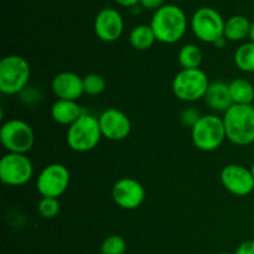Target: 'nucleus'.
Here are the masks:
<instances>
[{"mask_svg": "<svg viewBox=\"0 0 254 254\" xmlns=\"http://www.w3.org/2000/svg\"><path fill=\"white\" fill-rule=\"evenodd\" d=\"M150 26L158 41L163 44H175L185 34L188 20L181 7L168 4L156 10L151 19Z\"/></svg>", "mask_w": 254, "mask_h": 254, "instance_id": "obj_1", "label": "nucleus"}, {"mask_svg": "<svg viewBox=\"0 0 254 254\" xmlns=\"http://www.w3.org/2000/svg\"><path fill=\"white\" fill-rule=\"evenodd\" d=\"M222 118L228 140L240 146L254 143L253 104H233Z\"/></svg>", "mask_w": 254, "mask_h": 254, "instance_id": "obj_2", "label": "nucleus"}, {"mask_svg": "<svg viewBox=\"0 0 254 254\" xmlns=\"http://www.w3.org/2000/svg\"><path fill=\"white\" fill-rule=\"evenodd\" d=\"M98 118L84 112L67 130V145L77 153H87L96 148L102 138Z\"/></svg>", "mask_w": 254, "mask_h": 254, "instance_id": "obj_3", "label": "nucleus"}, {"mask_svg": "<svg viewBox=\"0 0 254 254\" xmlns=\"http://www.w3.org/2000/svg\"><path fill=\"white\" fill-rule=\"evenodd\" d=\"M31 68L26 59L9 55L0 61V92L14 96L24 91L29 83Z\"/></svg>", "mask_w": 254, "mask_h": 254, "instance_id": "obj_4", "label": "nucleus"}, {"mask_svg": "<svg viewBox=\"0 0 254 254\" xmlns=\"http://www.w3.org/2000/svg\"><path fill=\"white\" fill-rule=\"evenodd\" d=\"M193 145L202 151H213L220 148L226 135L223 118L217 114H206L201 116L197 123L191 129Z\"/></svg>", "mask_w": 254, "mask_h": 254, "instance_id": "obj_5", "label": "nucleus"}, {"mask_svg": "<svg viewBox=\"0 0 254 254\" xmlns=\"http://www.w3.org/2000/svg\"><path fill=\"white\" fill-rule=\"evenodd\" d=\"M210 82L201 68L181 69L173 79V92L180 101L196 102L203 99Z\"/></svg>", "mask_w": 254, "mask_h": 254, "instance_id": "obj_6", "label": "nucleus"}, {"mask_svg": "<svg viewBox=\"0 0 254 254\" xmlns=\"http://www.w3.org/2000/svg\"><path fill=\"white\" fill-rule=\"evenodd\" d=\"M0 140L7 153L26 154L35 144L31 126L21 119H10L0 128Z\"/></svg>", "mask_w": 254, "mask_h": 254, "instance_id": "obj_7", "label": "nucleus"}, {"mask_svg": "<svg viewBox=\"0 0 254 254\" xmlns=\"http://www.w3.org/2000/svg\"><path fill=\"white\" fill-rule=\"evenodd\" d=\"M225 22L217 10L201 7L191 19V29L198 40L215 44L221 37H225Z\"/></svg>", "mask_w": 254, "mask_h": 254, "instance_id": "obj_8", "label": "nucleus"}, {"mask_svg": "<svg viewBox=\"0 0 254 254\" xmlns=\"http://www.w3.org/2000/svg\"><path fill=\"white\" fill-rule=\"evenodd\" d=\"M34 175V165L26 154L7 153L0 160V179L9 186H21Z\"/></svg>", "mask_w": 254, "mask_h": 254, "instance_id": "obj_9", "label": "nucleus"}, {"mask_svg": "<svg viewBox=\"0 0 254 254\" xmlns=\"http://www.w3.org/2000/svg\"><path fill=\"white\" fill-rule=\"evenodd\" d=\"M68 169L59 163L50 164L42 169L36 179V189L42 197L59 198L69 185Z\"/></svg>", "mask_w": 254, "mask_h": 254, "instance_id": "obj_10", "label": "nucleus"}, {"mask_svg": "<svg viewBox=\"0 0 254 254\" xmlns=\"http://www.w3.org/2000/svg\"><path fill=\"white\" fill-rule=\"evenodd\" d=\"M221 183L228 192L236 196H247L254 190V176L251 169L238 164H230L222 169Z\"/></svg>", "mask_w": 254, "mask_h": 254, "instance_id": "obj_11", "label": "nucleus"}, {"mask_svg": "<svg viewBox=\"0 0 254 254\" xmlns=\"http://www.w3.org/2000/svg\"><path fill=\"white\" fill-rule=\"evenodd\" d=\"M112 196L119 207L124 210H135L144 202L145 190L135 179L123 178L113 185Z\"/></svg>", "mask_w": 254, "mask_h": 254, "instance_id": "obj_12", "label": "nucleus"}, {"mask_svg": "<svg viewBox=\"0 0 254 254\" xmlns=\"http://www.w3.org/2000/svg\"><path fill=\"white\" fill-rule=\"evenodd\" d=\"M98 122L102 135L109 140H123L131 131V122L129 117L117 108H108L102 112Z\"/></svg>", "mask_w": 254, "mask_h": 254, "instance_id": "obj_13", "label": "nucleus"}, {"mask_svg": "<svg viewBox=\"0 0 254 254\" xmlns=\"http://www.w3.org/2000/svg\"><path fill=\"white\" fill-rule=\"evenodd\" d=\"M123 17L116 9L107 7L101 10L94 20V32L104 42L117 41L123 34Z\"/></svg>", "mask_w": 254, "mask_h": 254, "instance_id": "obj_14", "label": "nucleus"}, {"mask_svg": "<svg viewBox=\"0 0 254 254\" xmlns=\"http://www.w3.org/2000/svg\"><path fill=\"white\" fill-rule=\"evenodd\" d=\"M52 91L59 99L76 101L84 93L83 77L74 72L64 71L56 74L52 79Z\"/></svg>", "mask_w": 254, "mask_h": 254, "instance_id": "obj_15", "label": "nucleus"}, {"mask_svg": "<svg viewBox=\"0 0 254 254\" xmlns=\"http://www.w3.org/2000/svg\"><path fill=\"white\" fill-rule=\"evenodd\" d=\"M203 101L212 111L225 114L233 106L228 83L222 81L210 83L205 97H203Z\"/></svg>", "mask_w": 254, "mask_h": 254, "instance_id": "obj_16", "label": "nucleus"}, {"mask_svg": "<svg viewBox=\"0 0 254 254\" xmlns=\"http://www.w3.org/2000/svg\"><path fill=\"white\" fill-rule=\"evenodd\" d=\"M84 113L76 101L57 99L51 107V117L61 126H71Z\"/></svg>", "mask_w": 254, "mask_h": 254, "instance_id": "obj_17", "label": "nucleus"}, {"mask_svg": "<svg viewBox=\"0 0 254 254\" xmlns=\"http://www.w3.org/2000/svg\"><path fill=\"white\" fill-rule=\"evenodd\" d=\"M251 22L243 15L231 16L225 22V37L227 41H241L250 34Z\"/></svg>", "mask_w": 254, "mask_h": 254, "instance_id": "obj_18", "label": "nucleus"}, {"mask_svg": "<svg viewBox=\"0 0 254 254\" xmlns=\"http://www.w3.org/2000/svg\"><path fill=\"white\" fill-rule=\"evenodd\" d=\"M233 104H253L254 87L245 78H235L228 83Z\"/></svg>", "mask_w": 254, "mask_h": 254, "instance_id": "obj_19", "label": "nucleus"}, {"mask_svg": "<svg viewBox=\"0 0 254 254\" xmlns=\"http://www.w3.org/2000/svg\"><path fill=\"white\" fill-rule=\"evenodd\" d=\"M155 41L158 40L150 25H139L134 27L129 34V42L138 51L149 50Z\"/></svg>", "mask_w": 254, "mask_h": 254, "instance_id": "obj_20", "label": "nucleus"}, {"mask_svg": "<svg viewBox=\"0 0 254 254\" xmlns=\"http://www.w3.org/2000/svg\"><path fill=\"white\" fill-rule=\"evenodd\" d=\"M202 59V51L200 47L193 44H188L181 47L178 55L179 64L184 69L200 68Z\"/></svg>", "mask_w": 254, "mask_h": 254, "instance_id": "obj_21", "label": "nucleus"}, {"mask_svg": "<svg viewBox=\"0 0 254 254\" xmlns=\"http://www.w3.org/2000/svg\"><path fill=\"white\" fill-rule=\"evenodd\" d=\"M235 64L241 71L252 73L254 72V44L253 42H246L241 45L235 52Z\"/></svg>", "mask_w": 254, "mask_h": 254, "instance_id": "obj_22", "label": "nucleus"}, {"mask_svg": "<svg viewBox=\"0 0 254 254\" xmlns=\"http://www.w3.org/2000/svg\"><path fill=\"white\" fill-rule=\"evenodd\" d=\"M107 87V82L103 76L98 73H88L83 77L84 93L88 96H98L103 93Z\"/></svg>", "mask_w": 254, "mask_h": 254, "instance_id": "obj_23", "label": "nucleus"}, {"mask_svg": "<svg viewBox=\"0 0 254 254\" xmlns=\"http://www.w3.org/2000/svg\"><path fill=\"white\" fill-rule=\"evenodd\" d=\"M127 251V242L123 237L112 235L103 241L101 246L102 254H124Z\"/></svg>", "mask_w": 254, "mask_h": 254, "instance_id": "obj_24", "label": "nucleus"}, {"mask_svg": "<svg viewBox=\"0 0 254 254\" xmlns=\"http://www.w3.org/2000/svg\"><path fill=\"white\" fill-rule=\"evenodd\" d=\"M60 208H61V205H60L59 198L55 197H42L37 205L39 213L47 220L56 217L60 212Z\"/></svg>", "mask_w": 254, "mask_h": 254, "instance_id": "obj_25", "label": "nucleus"}, {"mask_svg": "<svg viewBox=\"0 0 254 254\" xmlns=\"http://www.w3.org/2000/svg\"><path fill=\"white\" fill-rule=\"evenodd\" d=\"M200 118V113L197 111H195V109H185L180 116L181 123L186 127H190L191 129L193 128V126L197 123Z\"/></svg>", "mask_w": 254, "mask_h": 254, "instance_id": "obj_26", "label": "nucleus"}, {"mask_svg": "<svg viewBox=\"0 0 254 254\" xmlns=\"http://www.w3.org/2000/svg\"><path fill=\"white\" fill-rule=\"evenodd\" d=\"M235 254H254V241H246L241 243Z\"/></svg>", "mask_w": 254, "mask_h": 254, "instance_id": "obj_27", "label": "nucleus"}, {"mask_svg": "<svg viewBox=\"0 0 254 254\" xmlns=\"http://www.w3.org/2000/svg\"><path fill=\"white\" fill-rule=\"evenodd\" d=\"M164 1L165 0H140V4L143 5L145 9L150 10H158L161 6H164Z\"/></svg>", "mask_w": 254, "mask_h": 254, "instance_id": "obj_28", "label": "nucleus"}, {"mask_svg": "<svg viewBox=\"0 0 254 254\" xmlns=\"http://www.w3.org/2000/svg\"><path fill=\"white\" fill-rule=\"evenodd\" d=\"M118 4H121L122 6H134V5L138 4L140 0H116Z\"/></svg>", "mask_w": 254, "mask_h": 254, "instance_id": "obj_29", "label": "nucleus"}, {"mask_svg": "<svg viewBox=\"0 0 254 254\" xmlns=\"http://www.w3.org/2000/svg\"><path fill=\"white\" fill-rule=\"evenodd\" d=\"M226 42H227V40H226V37H221L220 40H217V41L215 42V46L218 47V49H222V47H225Z\"/></svg>", "mask_w": 254, "mask_h": 254, "instance_id": "obj_30", "label": "nucleus"}, {"mask_svg": "<svg viewBox=\"0 0 254 254\" xmlns=\"http://www.w3.org/2000/svg\"><path fill=\"white\" fill-rule=\"evenodd\" d=\"M248 37H250L251 42L254 44V21L251 22V27H250V34H248Z\"/></svg>", "mask_w": 254, "mask_h": 254, "instance_id": "obj_31", "label": "nucleus"}, {"mask_svg": "<svg viewBox=\"0 0 254 254\" xmlns=\"http://www.w3.org/2000/svg\"><path fill=\"white\" fill-rule=\"evenodd\" d=\"M251 171H252V174H253V176H254V161H253V164H252V168H251Z\"/></svg>", "mask_w": 254, "mask_h": 254, "instance_id": "obj_32", "label": "nucleus"}, {"mask_svg": "<svg viewBox=\"0 0 254 254\" xmlns=\"http://www.w3.org/2000/svg\"><path fill=\"white\" fill-rule=\"evenodd\" d=\"M218 254H230V253H218Z\"/></svg>", "mask_w": 254, "mask_h": 254, "instance_id": "obj_33", "label": "nucleus"}]
</instances>
